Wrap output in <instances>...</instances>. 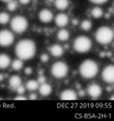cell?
Wrapping results in <instances>:
<instances>
[{
  "instance_id": "6da1fadb",
  "label": "cell",
  "mask_w": 114,
  "mask_h": 121,
  "mask_svg": "<svg viewBox=\"0 0 114 121\" xmlns=\"http://www.w3.org/2000/svg\"><path fill=\"white\" fill-rule=\"evenodd\" d=\"M15 55L22 60H28L35 56L36 52V43L29 39L18 41L15 47Z\"/></svg>"
},
{
  "instance_id": "7a4b0ae2",
  "label": "cell",
  "mask_w": 114,
  "mask_h": 121,
  "mask_svg": "<svg viewBox=\"0 0 114 121\" xmlns=\"http://www.w3.org/2000/svg\"><path fill=\"white\" fill-rule=\"evenodd\" d=\"M98 71V65L92 59L84 60L80 66V74L84 79H92L97 75Z\"/></svg>"
},
{
  "instance_id": "3957f363",
  "label": "cell",
  "mask_w": 114,
  "mask_h": 121,
  "mask_svg": "<svg viewBox=\"0 0 114 121\" xmlns=\"http://www.w3.org/2000/svg\"><path fill=\"white\" fill-rule=\"evenodd\" d=\"M114 33L110 27L103 26L99 27L95 33V39L100 44H109L113 40Z\"/></svg>"
},
{
  "instance_id": "277c9868",
  "label": "cell",
  "mask_w": 114,
  "mask_h": 121,
  "mask_svg": "<svg viewBox=\"0 0 114 121\" xmlns=\"http://www.w3.org/2000/svg\"><path fill=\"white\" fill-rule=\"evenodd\" d=\"M92 46V43L88 36L80 35L74 40L73 48L76 52L79 53H86L90 51Z\"/></svg>"
},
{
  "instance_id": "5b68a950",
  "label": "cell",
  "mask_w": 114,
  "mask_h": 121,
  "mask_svg": "<svg viewBox=\"0 0 114 121\" xmlns=\"http://www.w3.org/2000/svg\"><path fill=\"white\" fill-rule=\"evenodd\" d=\"M28 27L27 19L23 15H16L11 21V28L18 34L23 33Z\"/></svg>"
},
{
  "instance_id": "8992f818",
  "label": "cell",
  "mask_w": 114,
  "mask_h": 121,
  "mask_svg": "<svg viewBox=\"0 0 114 121\" xmlns=\"http://www.w3.org/2000/svg\"><path fill=\"white\" fill-rule=\"evenodd\" d=\"M51 75L56 79H62L68 73V67L65 63L59 61L55 63L51 67Z\"/></svg>"
},
{
  "instance_id": "52a82bcc",
  "label": "cell",
  "mask_w": 114,
  "mask_h": 121,
  "mask_svg": "<svg viewBox=\"0 0 114 121\" xmlns=\"http://www.w3.org/2000/svg\"><path fill=\"white\" fill-rule=\"evenodd\" d=\"M14 36L11 31L8 30H0V46L1 47H9L13 43Z\"/></svg>"
},
{
  "instance_id": "ba28073f",
  "label": "cell",
  "mask_w": 114,
  "mask_h": 121,
  "mask_svg": "<svg viewBox=\"0 0 114 121\" xmlns=\"http://www.w3.org/2000/svg\"><path fill=\"white\" fill-rule=\"evenodd\" d=\"M103 80L107 83H114V66L113 65H108L103 69L101 74Z\"/></svg>"
},
{
  "instance_id": "9c48e42d",
  "label": "cell",
  "mask_w": 114,
  "mask_h": 121,
  "mask_svg": "<svg viewBox=\"0 0 114 121\" xmlns=\"http://www.w3.org/2000/svg\"><path fill=\"white\" fill-rule=\"evenodd\" d=\"M101 93H102V89L100 86L96 83H92L88 87V94L93 99L100 97Z\"/></svg>"
},
{
  "instance_id": "30bf717a",
  "label": "cell",
  "mask_w": 114,
  "mask_h": 121,
  "mask_svg": "<svg viewBox=\"0 0 114 121\" xmlns=\"http://www.w3.org/2000/svg\"><path fill=\"white\" fill-rule=\"evenodd\" d=\"M53 13L48 9H43L39 13V19L43 23H48L52 21Z\"/></svg>"
},
{
  "instance_id": "8fae6325",
  "label": "cell",
  "mask_w": 114,
  "mask_h": 121,
  "mask_svg": "<svg viewBox=\"0 0 114 121\" xmlns=\"http://www.w3.org/2000/svg\"><path fill=\"white\" fill-rule=\"evenodd\" d=\"M60 99L62 100H76L77 99V94L75 91L72 89H65L61 92L60 94Z\"/></svg>"
},
{
  "instance_id": "7c38bea8",
  "label": "cell",
  "mask_w": 114,
  "mask_h": 121,
  "mask_svg": "<svg viewBox=\"0 0 114 121\" xmlns=\"http://www.w3.org/2000/svg\"><path fill=\"white\" fill-rule=\"evenodd\" d=\"M55 24L59 26V27H64L65 26L68 25V22H69V18L67 15L64 13H59L55 16Z\"/></svg>"
},
{
  "instance_id": "4fadbf2b",
  "label": "cell",
  "mask_w": 114,
  "mask_h": 121,
  "mask_svg": "<svg viewBox=\"0 0 114 121\" xmlns=\"http://www.w3.org/2000/svg\"><path fill=\"white\" fill-rule=\"evenodd\" d=\"M50 53L54 57H60L64 54V49L59 44H54L49 48Z\"/></svg>"
},
{
  "instance_id": "5bb4252c",
  "label": "cell",
  "mask_w": 114,
  "mask_h": 121,
  "mask_svg": "<svg viewBox=\"0 0 114 121\" xmlns=\"http://www.w3.org/2000/svg\"><path fill=\"white\" fill-rule=\"evenodd\" d=\"M11 58L9 55L4 53L0 54V69H6L11 65Z\"/></svg>"
},
{
  "instance_id": "9a60e30c",
  "label": "cell",
  "mask_w": 114,
  "mask_h": 121,
  "mask_svg": "<svg viewBox=\"0 0 114 121\" xmlns=\"http://www.w3.org/2000/svg\"><path fill=\"white\" fill-rule=\"evenodd\" d=\"M39 91L43 96H47L49 95L52 91V87L50 84L46 83H41L40 87H39Z\"/></svg>"
},
{
  "instance_id": "2e32d148",
  "label": "cell",
  "mask_w": 114,
  "mask_h": 121,
  "mask_svg": "<svg viewBox=\"0 0 114 121\" xmlns=\"http://www.w3.org/2000/svg\"><path fill=\"white\" fill-rule=\"evenodd\" d=\"M22 84V79L17 75H14L10 78L9 79V85L13 89H16V87Z\"/></svg>"
},
{
  "instance_id": "e0dca14e",
  "label": "cell",
  "mask_w": 114,
  "mask_h": 121,
  "mask_svg": "<svg viewBox=\"0 0 114 121\" xmlns=\"http://www.w3.org/2000/svg\"><path fill=\"white\" fill-rule=\"evenodd\" d=\"M55 6L58 10H63L67 9L69 6V1L68 0H55Z\"/></svg>"
},
{
  "instance_id": "ac0fdd59",
  "label": "cell",
  "mask_w": 114,
  "mask_h": 121,
  "mask_svg": "<svg viewBox=\"0 0 114 121\" xmlns=\"http://www.w3.org/2000/svg\"><path fill=\"white\" fill-rule=\"evenodd\" d=\"M56 36H57V39L59 41H67L68 39H69L70 34L68 30L62 29V30H59V31L57 32Z\"/></svg>"
},
{
  "instance_id": "d6986e66",
  "label": "cell",
  "mask_w": 114,
  "mask_h": 121,
  "mask_svg": "<svg viewBox=\"0 0 114 121\" xmlns=\"http://www.w3.org/2000/svg\"><path fill=\"white\" fill-rule=\"evenodd\" d=\"M26 87H27V89L29 90V91H36V90H37L39 88L38 81L34 80V79H31V80L27 82Z\"/></svg>"
},
{
  "instance_id": "ffe728a7",
  "label": "cell",
  "mask_w": 114,
  "mask_h": 121,
  "mask_svg": "<svg viewBox=\"0 0 114 121\" xmlns=\"http://www.w3.org/2000/svg\"><path fill=\"white\" fill-rule=\"evenodd\" d=\"M23 62L20 59H14L13 62L11 63V67L14 71H20L23 68Z\"/></svg>"
},
{
  "instance_id": "44dd1931",
  "label": "cell",
  "mask_w": 114,
  "mask_h": 121,
  "mask_svg": "<svg viewBox=\"0 0 114 121\" xmlns=\"http://www.w3.org/2000/svg\"><path fill=\"white\" fill-rule=\"evenodd\" d=\"M10 21V15L7 12H0V24L5 25Z\"/></svg>"
},
{
  "instance_id": "7402d4cb",
  "label": "cell",
  "mask_w": 114,
  "mask_h": 121,
  "mask_svg": "<svg viewBox=\"0 0 114 121\" xmlns=\"http://www.w3.org/2000/svg\"><path fill=\"white\" fill-rule=\"evenodd\" d=\"M91 14L95 18H99L103 15V11L100 7H96L92 8V11H91Z\"/></svg>"
},
{
  "instance_id": "603a6c76",
  "label": "cell",
  "mask_w": 114,
  "mask_h": 121,
  "mask_svg": "<svg viewBox=\"0 0 114 121\" xmlns=\"http://www.w3.org/2000/svg\"><path fill=\"white\" fill-rule=\"evenodd\" d=\"M80 27L83 30H85V31H88L92 28V22L89 20H84L81 24H80Z\"/></svg>"
},
{
  "instance_id": "cb8c5ba5",
  "label": "cell",
  "mask_w": 114,
  "mask_h": 121,
  "mask_svg": "<svg viewBox=\"0 0 114 121\" xmlns=\"http://www.w3.org/2000/svg\"><path fill=\"white\" fill-rule=\"evenodd\" d=\"M7 9L9 10V11H15V10L17 9V7H18L17 2L14 1V0H11V1H9L7 3Z\"/></svg>"
},
{
  "instance_id": "d4e9b609",
  "label": "cell",
  "mask_w": 114,
  "mask_h": 121,
  "mask_svg": "<svg viewBox=\"0 0 114 121\" xmlns=\"http://www.w3.org/2000/svg\"><path fill=\"white\" fill-rule=\"evenodd\" d=\"M25 91H26L25 87H23L22 84L16 87V91H17V93L18 94V95H23V94L25 92Z\"/></svg>"
},
{
  "instance_id": "484cf974",
  "label": "cell",
  "mask_w": 114,
  "mask_h": 121,
  "mask_svg": "<svg viewBox=\"0 0 114 121\" xmlns=\"http://www.w3.org/2000/svg\"><path fill=\"white\" fill-rule=\"evenodd\" d=\"M40 60L42 61L43 63H46L47 61L49 60V56L47 54H45V53H43L40 55Z\"/></svg>"
},
{
  "instance_id": "4316f807",
  "label": "cell",
  "mask_w": 114,
  "mask_h": 121,
  "mask_svg": "<svg viewBox=\"0 0 114 121\" xmlns=\"http://www.w3.org/2000/svg\"><path fill=\"white\" fill-rule=\"evenodd\" d=\"M89 1L95 4H104L108 2V0H89Z\"/></svg>"
},
{
  "instance_id": "83f0119b",
  "label": "cell",
  "mask_w": 114,
  "mask_h": 121,
  "mask_svg": "<svg viewBox=\"0 0 114 121\" xmlns=\"http://www.w3.org/2000/svg\"><path fill=\"white\" fill-rule=\"evenodd\" d=\"M32 67H26L25 70H24V72H25L26 75H32Z\"/></svg>"
},
{
  "instance_id": "f1b7e54d",
  "label": "cell",
  "mask_w": 114,
  "mask_h": 121,
  "mask_svg": "<svg viewBox=\"0 0 114 121\" xmlns=\"http://www.w3.org/2000/svg\"><path fill=\"white\" fill-rule=\"evenodd\" d=\"M38 83H45V81H46V77L45 76H43V75H40V76L39 77V79H38Z\"/></svg>"
},
{
  "instance_id": "f546056e",
  "label": "cell",
  "mask_w": 114,
  "mask_h": 121,
  "mask_svg": "<svg viewBox=\"0 0 114 121\" xmlns=\"http://www.w3.org/2000/svg\"><path fill=\"white\" fill-rule=\"evenodd\" d=\"M14 100H26L27 99V97L25 96H23V95H18V96H16V97H14Z\"/></svg>"
},
{
  "instance_id": "4dcf8cb0",
  "label": "cell",
  "mask_w": 114,
  "mask_h": 121,
  "mask_svg": "<svg viewBox=\"0 0 114 121\" xmlns=\"http://www.w3.org/2000/svg\"><path fill=\"white\" fill-rule=\"evenodd\" d=\"M29 99L30 100H36L37 99V95H36V94H31L30 96H29Z\"/></svg>"
},
{
  "instance_id": "1f68e13d",
  "label": "cell",
  "mask_w": 114,
  "mask_h": 121,
  "mask_svg": "<svg viewBox=\"0 0 114 121\" xmlns=\"http://www.w3.org/2000/svg\"><path fill=\"white\" fill-rule=\"evenodd\" d=\"M20 3L23 4V5H27L31 2V0H19Z\"/></svg>"
},
{
  "instance_id": "d6a6232c",
  "label": "cell",
  "mask_w": 114,
  "mask_h": 121,
  "mask_svg": "<svg viewBox=\"0 0 114 121\" xmlns=\"http://www.w3.org/2000/svg\"><path fill=\"white\" fill-rule=\"evenodd\" d=\"M3 79H4L3 75V74H0V82L3 81Z\"/></svg>"
},
{
  "instance_id": "836d02e7",
  "label": "cell",
  "mask_w": 114,
  "mask_h": 121,
  "mask_svg": "<svg viewBox=\"0 0 114 121\" xmlns=\"http://www.w3.org/2000/svg\"><path fill=\"white\" fill-rule=\"evenodd\" d=\"M84 91H79V94H80V96H83V95H84Z\"/></svg>"
},
{
  "instance_id": "e575fe53",
  "label": "cell",
  "mask_w": 114,
  "mask_h": 121,
  "mask_svg": "<svg viewBox=\"0 0 114 121\" xmlns=\"http://www.w3.org/2000/svg\"><path fill=\"white\" fill-rule=\"evenodd\" d=\"M2 2H4V3H8L9 1H11V0H1Z\"/></svg>"
},
{
  "instance_id": "d590c367",
  "label": "cell",
  "mask_w": 114,
  "mask_h": 121,
  "mask_svg": "<svg viewBox=\"0 0 114 121\" xmlns=\"http://www.w3.org/2000/svg\"></svg>"
}]
</instances>
